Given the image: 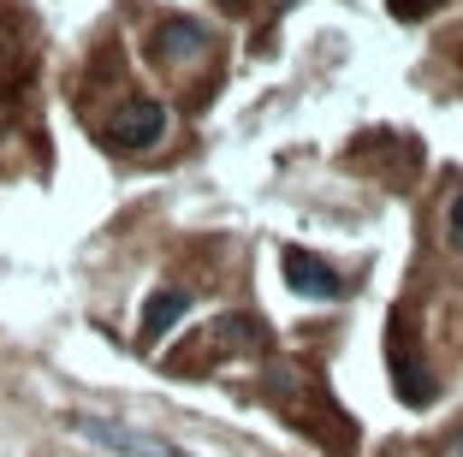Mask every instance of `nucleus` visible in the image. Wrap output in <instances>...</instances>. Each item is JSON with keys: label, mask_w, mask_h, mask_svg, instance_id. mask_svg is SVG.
Masks as SVG:
<instances>
[{"label": "nucleus", "mask_w": 463, "mask_h": 457, "mask_svg": "<svg viewBox=\"0 0 463 457\" xmlns=\"http://www.w3.org/2000/svg\"><path fill=\"white\" fill-rule=\"evenodd\" d=\"M208 24L203 18H161L149 36V60L155 66H184V60H203L208 54Z\"/></svg>", "instance_id": "obj_1"}, {"label": "nucleus", "mask_w": 463, "mask_h": 457, "mask_svg": "<svg viewBox=\"0 0 463 457\" xmlns=\"http://www.w3.org/2000/svg\"><path fill=\"white\" fill-rule=\"evenodd\" d=\"M166 137V108L161 101H125L108 119V143L113 148H155Z\"/></svg>", "instance_id": "obj_2"}, {"label": "nucleus", "mask_w": 463, "mask_h": 457, "mask_svg": "<svg viewBox=\"0 0 463 457\" xmlns=\"http://www.w3.org/2000/svg\"><path fill=\"white\" fill-rule=\"evenodd\" d=\"M78 433H83V440H96V445H108V452H119V457H178L166 440H155V433H137V428L108 422V416H78Z\"/></svg>", "instance_id": "obj_3"}, {"label": "nucleus", "mask_w": 463, "mask_h": 457, "mask_svg": "<svg viewBox=\"0 0 463 457\" xmlns=\"http://www.w3.org/2000/svg\"><path fill=\"white\" fill-rule=\"evenodd\" d=\"M286 285L303 291V297H339L345 291V280L327 268V262H315L309 250H286Z\"/></svg>", "instance_id": "obj_4"}, {"label": "nucleus", "mask_w": 463, "mask_h": 457, "mask_svg": "<svg viewBox=\"0 0 463 457\" xmlns=\"http://www.w3.org/2000/svg\"><path fill=\"white\" fill-rule=\"evenodd\" d=\"M392 375H398V398H404V404H428V398H434V380L416 375L410 345H404V327H398V321H392Z\"/></svg>", "instance_id": "obj_5"}, {"label": "nucleus", "mask_w": 463, "mask_h": 457, "mask_svg": "<svg viewBox=\"0 0 463 457\" xmlns=\"http://www.w3.org/2000/svg\"><path fill=\"white\" fill-rule=\"evenodd\" d=\"M184 309H191V297H184V291H155V297H149V309H143V345L166 338V327L184 321Z\"/></svg>", "instance_id": "obj_6"}, {"label": "nucleus", "mask_w": 463, "mask_h": 457, "mask_svg": "<svg viewBox=\"0 0 463 457\" xmlns=\"http://www.w3.org/2000/svg\"><path fill=\"white\" fill-rule=\"evenodd\" d=\"M434 6H446V0H392L398 18H422V13H434Z\"/></svg>", "instance_id": "obj_7"}, {"label": "nucleus", "mask_w": 463, "mask_h": 457, "mask_svg": "<svg viewBox=\"0 0 463 457\" xmlns=\"http://www.w3.org/2000/svg\"><path fill=\"white\" fill-rule=\"evenodd\" d=\"M451 243H458V250H463V190H458V196H451Z\"/></svg>", "instance_id": "obj_8"}, {"label": "nucleus", "mask_w": 463, "mask_h": 457, "mask_svg": "<svg viewBox=\"0 0 463 457\" xmlns=\"http://www.w3.org/2000/svg\"><path fill=\"white\" fill-rule=\"evenodd\" d=\"M446 457H463V433H458V440H451V445H446Z\"/></svg>", "instance_id": "obj_9"}, {"label": "nucleus", "mask_w": 463, "mask_h": 457, "mask_svg": "<svg viewBox=\"0 0 463 457\" xmlns=\"http://www.w3.org/2000/svg\"><path fill=\"white\" fill-rule=\"evenodd\" d=\"M226 6H250V0H226Z\"/></svg>", "instance_id": "obj_10"}]
</instances>
